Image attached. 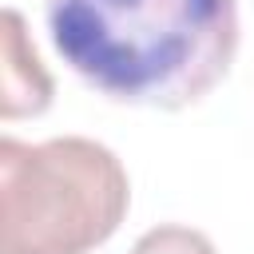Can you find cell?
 <instances>
[{
    "label": "cell",
    "instance_id": "cell-1",
    "mask_svg": "<svg viewBox=\"0 0 254 254\" xmlns=\"http://www.w3.org/2000/svg\"><path fill=\"white\" fill-rule=\"evenodd\" d=\"M44 20L60 60L127 107H190L238 52L234 0H44Z\"/></svg>",
    "mask_w": 254,
    "mask_h": 254
},
{
    "label": "cell",
    "instance_id": "cell-2",
    "mask_svg": "<svg viewBox=\"0 0 254 254\" xmlns=\"http://www.w3.org/2000/svg\"><path fill=\"white\" fill-rule=\"evenodd\" d=\"M131 206L119 155L83 135L0 139V254H91Z\"/></svg>",
    "mask_w": 254,
    "mask_h": 254
},
{
    "label": "cell",
    "instance_id": "cell-3",
    "mask_svg": "<svg viewBox=\"0 0 254 254\" xmlns=\"http://www.w3.org/2000/svg\"><path fill=\"white\" fill-rule=\"evenodd\" d=\"M0 115L4 119H20V115H40L52 107L56 83L48 75V67L40 64L28 32H24V16L16 8H4L0 16Z\"/></svg>",
    "mask_w": 254,
    "mask_h": 254
},
{
    "label": "cell",
    "instance_id": "cell-4",
    "mask_svg": "<svg viewBox=\"0 0 254 254\" xmlns=\"http://www.w3.org/2000/svg\"><path fill=\"white\" fill-rule=\"evenodd\" d=\"M131 254H218V250H214V242H210L202 230L167 222V226L147 230V234L131 246Z\"/></svg>",
    "mask_w": 254,
    "mask_h": 254
}]
</instances>
